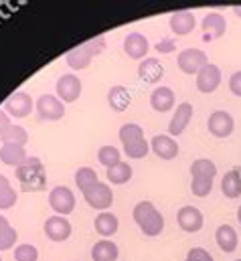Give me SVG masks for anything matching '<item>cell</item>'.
<instances>
[{"mask_svg": "<svg viewBox=\"0 0 241 261\" xmlns=\"http://www.w3.org/2000/svg\"><path fill=\"white\" fill-rule=\"evenodd\" d=\"M16 178L20 182L22 193H41L47 187V174L41 158L31 156L16 168Z\"/></svg>", "mask_w": 241, "mask_h": 261, "instance_id": "cell-1", "label": "cell"}, {"mask_svg": "<svg viewBox=\"0 0 241 261\" xmlns=\"http://www.w3.org/2000/svg\"><path fill=\"white\" fill-rule=\"evenodd\" d=\"M132 217H134V223L140 227V231L146 237H158L164 229V215L150 200H140L134 206Z\"/></svg>", "mask_w": 241, "mask_h": 261, "instance_id": "cell-2", "label": "cell"}, {"mask_svg": "<svg viewBox=\"0 0 241 261\" xmlns=\"http://www.w3.org/2000/svg\"><path fill=\"white\" fill-rule=\"evenodd\" d=\"M104 49H106V39L104 37H98V39H93L89 43H83V45L73 47L65 55V63L71 67V69H75V71H81V69L89 67L91 59L98 57Z\"/></svg>", "mask_w": 241, "mask_h": 261, "instance_id": "cell-3", "label": "cell"}, {"mask_svg": "<svg viewBox=\"0 0 241 261\" xmlns=\"http://www.w3.org/2000/svg\"><path fill=\"white\" fill-rule=\"evenodd\" d=\"M37 114L41 120H47V122H57L65 116V103L61 101L57 95H51V93H43L37 103Z\"/></svg>", "mask_w": 241, "mask_h": 261, "instance_id": "cell-4", "label": "cell"}, {"mask_svg": "<svg viewBox=\"0 0 241 261\" xmlns=\"http://www.w3.org/2000/svg\"><path fill=\"white\" fill-rule=\"evenodd\" d=\"M83 198L91 208L102 211V213L114 204V193H112L110 185H106V182H95L91 189H87L83 193Z\"/></svg>", "mask_w": 241, "mask_h": 261, "instance_id": "cell-5", "label": "cell"}, {"mask_svg": "<svg viewBox=\"0 0 241 261\" xmlns=\"http://www.w3.org/2000/svg\"><path fill=\"white\" fill-rule=\"evenodd\" d=\"M57 97H59L63 103H73L79 99L81 91H83V85H81V79L75 75V73H65L57 79Z\"/></svg>", "mask_w": 241, "mask_h": 261, "instance_id": "cell-6", "label": "cell"}, {"mask_svg": "<svg viewBox=\"0 0 241 261\" xmlns=\"http://www.w3.org/2000/svg\"><path fill=\"white\" fill-rule=\"evenodd\" d=\"M33 108H35V101H33V97H31L29 93H25V91H16V93L8 95V99L4 101V112H6L10 118H18V120L31 116Z\"/></svg>", "mask_w": 241, "mask_h": 261, "instance_id": "cell-7", "label": "cell"}, {"mask_svg": "<svg viewBox=\"0 0 241 261\" xmlns=\"http://www.w3.org/2000/svg\"><path fill=\"white\" fill-rule=\"evenodd\" d=\"M207 130H209L211 136H215V138H229L233 134V130H235V122H233V118H231L229 112L217 110V112H213L209 116Z\"/></svg>", "mask_w": 241, "mask_h": 261, "instance_id": "cell-8", "label": "cell"}, {"mask_svg": "<svg viewBox=\"0 0 241 261\" xmlns=\"http://www.w3.org/2000/svg\"><path fill=\"white\" fill-rule=\"evenodd\" d=\"M207 63L209 59L201 49H184L177 57V65L184 75H197Z\"/></svg>", "mask_w": 241, "mask_h": 261, "instance_id": "cell-9", "label": "cell"}, {"mask_svg": "<svg viewBox=\"0 0 241 261\" xmlns=\"http://www.w3.org/2000/svg\"><path fill=\"white\" fill-rule=\"evenodd\" d=\"M49 206L57 215H61V217L73 213V208H75V195H73V191L69 187H55L49 193Z\"/></svg>", "mask_w": 241, "mask_h": 261, "instance_id": "cell-10", "label": "cell"}, {"mask_svg": "<svg viewBox=\"0 0 241 261\" xmlns=\"http://www.w3.org/2000/svg\"><path fill=\"white\" fill-rule=\"evenodd\" d=\"M150 51V43H148V37H144L142 33H130L126 39H124V53L134 59V61H144L146 55Z\"/></svg>", "mask_w": 241, "mask_h": 261, "instance_id": "cell-11", "label": "cell"}, {"mask_svg": "<svg viewBox=\"0 0 241 261\" xmlns=\"http://www.w3.org/2000/svg\"><path fill=\"white\" fill-rule=\"evenodd\" d=\"M221 85V69L215 63H207L197 73V89L201 93H213Z\"/></svg>", "mask_w": 241, "mask_h": 261, "instance_id": "cell-12", "label": "cell"}, {"mask_svg": "<svg viewBox=\"0 0 241 261\" xmlns=\"http://www.w3.org/2000/svg\"><path fill=\"white\" fill-rule=\"evenodd\" d=\"M203 221H205L203 213L197 206H192V204H184L177 213V223H179V227H181L182 231H186V233L201 231L203 229Z\"/></svg>", "mask_w": 241, "mask_h": 261, "instance_id": "cell-13", "label": "cell"}, {"mask_svg": "<svg viewBox=\"0 0 241 261\" xmlns=\"http://www.w3.org/2000/svg\"><path fill=\"white\" fill-rule=\"evenodd\" d=\"M150 152H154L160 160H175L179 156V144L175 138L166 134H158L150 140Z\"/></svg>", "mask_w": 241, "mask_h": 261, "instance_id": "cell-14", "label": "cell"}, {"mask_svg": "<svg viewBox=\"0 0 241 261\" xmlns=\"http://www.w3.org/2000/svg\"><path fill=\"white\" fill-rule=\"evenodd\" d=\"M45 235L55 243L67 241L71 237V223L61 215H53L45 221Z\"/></svg>", "mask_w": 241, "mask_h": 261, "instance_id": "cell-15", "label": "cell"}, {"mask_svg": "<svg viewBox=\"0 0 241 261\" xmlns=\"http://www.w3.org/2000/svg\"><path fill=\"white\" fill-rule=\"evenodd\" d=\"M192 114H195L192 103H188V101L179 103V106H177V112H175V116H173V120H171V124H168V136H171V138L181 136L182 132L188 128V124H190V120H192Z\"/></svg>", "mask_w": 241, "mask_h": 261, "instance_id": "cell-16", "label": "cell"}, {"mask_svg": "<svg viewBox=\"0 0 241 261\" xmlns=\"http://www.w3.org/2000/svg\"><path fill=\"white\" fill-rule=\"evenodd\" d=\"M175 103H177L175 91H173L171 87H166V85H158V87H154V91L150 93V106H152V110L158 112V114L171 112V110L175 108Z\"/></svg>", "mask_w": 241, "mask_h": 261, "instance_id": "cell-17", "label": "cell"}, {"mask_svg": "<svg viewBox=\"0 0 241 261\" xmlns=\"http://www.w3.org/2000/svg\"><path fill=\"white\" fill-rule=\"evenodd\" d=\"M168 27L171 31L177 35V37H184V35H190L197 27V18L192 12L188 10H179V12H173L171 14V20H168Z\"/></svg>", "mask_w": 241, "mask_h": 261, "instance_id": "cell-18", "label": "cell"}, {"mask_svg": "<svg viewBox=\"0 0 241 261\" xmlns=\"http://www.w3.org/2000/svg\"><path fill=\"white\" fill-rule=\"evenodd\" d=\"M138 77L146 83H158L164 77V65L154 57H146L138 65Z\"/></svg>", "mask_w": 241, "mask_h": 261, "instance_id": "cell-19", "label": "cell"}, {"mask_svg": "<svg viewBox=\"0 0 241 261\" xmlns=\"http://www.w3.org/2000/svg\"><path fill=\"white\" fill-rule=\"evenodd\" d=\"M215 241H217V245L223 253H233L237 249L239 237H237V231L231 225H219L217 231H215Z\"/></svg>", "mask_w": 241, "mask_h": 261, "instance_id": "cell-20", "label": "cell"}, {"mask_svg": "<svg viewBox=\"0 0 241 261\" xmlns=\"http://www.w3.org/2000/svg\"><path fill=\"white\" fill-rule=\"evenodd\" d=\"M201 27H203V33H205L207 37L219 39V37H223L225 31H227V20H225V16L219 14V12H209V14L201 20Z\"/></svg>", "mask_w": 241, "mask_h": 261, "instance_id": "cell-21", "label": "cell"}, {"mask_svg": "<svg viewBox=\"0 0 241 261\" xmlns=\"http://www.w3.org/2000/svg\"><path fill=\"white\" fill-rule=\"evenodd\" d=\"M93 227H95V233H100L104 239H108V237H112L114 233H118L120 221H118V217H116L114 213L104 211V213H100V215L95 217Z\"/></svg>", "mask_w": 241, "mask_h": 261, "instance_id": "cell-22", "label": "cell"}, {"mask_svg": "<svg viewBox=\"0 0 241 261\" xmlns=\"http://www.w3.org/2000/svg\"><path fill=\"white\" fill-rule=\"evenodd\" d=\"M27 150L25 146H14V144H2L0 146V162L6 166H20L27 160Z\"/></svg>", "mask_w": 241, "mask_h": 261, "instance_id": "cell-23", "label": "cell"}, {"mask_svg": "<svg viewBox=\"0 0 241 261\" xmlns=\"http://www.w3.org/2000/svg\"><path fill=\"white\" fill-rule=\"evenodd\" d=\"M108 103L114 112H126L132 103V93L124 85H114L108 91Z\"/></svg>", "mask_w": 241, "mask_h": 261, "instance_id": "cell-24", "label": "cell"}, {"mask_svg": "<svg viewBox=\"0 0 241 261\" xmlns=\"http://www.w3.org/2000/svg\"><path fill=\"white\" fill-rule=\"evenodd\" d=\"M118 245L110 239H102L91 247V259L93 261H116L118 259Z\"/></svg>", "mask_w": 241, "mask_h": 261, "instance_id": "cell-25", "label": "cell"}, {"mask_svg": "<svg viewBox=\"0 0 241 261\" xmlns=\"http://www.w3.org/2000/svg\"><path fill=\"white\" fill-rule=\"evenodd\" d=\"M190 176L192 178H207V180H213L217 176V166L215 162H211L209 158H197L192 164H190Z\"/></svg>", "mask_w": 241, "mask_h": 261, "instance_id": "cell-26", "label": "cell"}, {"mask_svg": "<svg viewBox=\"0 0 241 261\" xmlns=\"http://www.w3.org/2000/svg\"><path fill=\"white\" fill-rule=\"evenodd\" d=\"M221 191L227 198H239L241 196V176L237 168L225 172V176L221 180Z\"/></svg>", "mask_w": 241, "mask_h": 261, "instance_id": "cell-27", "label": "cell"}, {"mask_svg": "<svg viewBox=\"0 0 241 261\" xmlns=\"http://www.w3.org/2000/svg\"><path fill=\"white\" fill-rule=\"evenodd\" d=\"M0 142L2 144H14V146H25L29 142V134L22 126L10 124L6 130L0 132Z\"/></svg>", "mask_w": 241, "mask_h": 261, "instance_id": "cell-28", "label": "cell"}, {"mask_svg": "<svg viewBox=\"0 0 241 261\" xmlns=\"http://www.w3.org/2000/svg\"><path fill=\"white\" fill-rule=\"evenodd\" d=\"M16 198H18V195L10 187V180L4 174H0V211H6L10 206H14L16 204Z\"/></svg>", "mask_w": 241, "mask_h": 261, "instance_id": "cell-29", "label": "cell"}, {"mask_svg": "<svg viewBox=\"0 0 241 261\" xmlns=\"http://www.w3.org/2000/svg\"><path fill=\"white\" fill-rule=\"evenodd\" d=\"M106 176H108V180H110L112 185H126V182L132 178V166H130L128 162H120V164L108 168Z\"/></svg>", "mask_w": 241, "mask_h": 261, "instance_id": "cell-30", "label": "cell"}, {"mask_svg": "<svg viewBox=\"0 0 241 261\" xmlns=\"http://www.w3.org/2000/svg\"><path fill=\"white\" fill-rule=\"evenodd\" d=\"M95 182H100V180H98V174H95L93 168H89V166L77 168V172H75V185H77V189L81 193H85L87 189H91Z\"/></svg>", "mask_w": 241, "mask_h": 261, "instance_id": "cell-31", "label": "cell"}, {"mask_svg": "<svg viewBox=\"0 0 241 261\" xmlns=\"http://www.w3.org/2000/svg\"><path fill=\"white\" fill-rule=\"evenodd\" d=\"M98 160H100L102 166L112 168V166H116V164L122 162V154L116 146H102L100 152H98Z\"/></svg>", "mask_w": 241, "mask_h": 261, "instance_id": "cell-32", "label": "cell"}, {"mask_svg": "<svg viewBox=\"0 0 241 261\" xmlns=\"http://www.w3.org/2000/svg\"><path fill=\"white\" fill-rule=\"evenodd\" d=\"M150 152V142L146 138L138 140V142H132V144H126L124 146V154L128 158H134V160H140V158H146Z\"/></svg>", "mask_w": 241, "mask_h": 261, "instance_id": "cell-33", "label": "cell"}, {"mask_svg": "<svg viewBox=\"0 0 241 261\" xmlns=\"http://www.w3.org/2000/svg\"><path fill=\"white\" fill-rule=\"evenodd\" d=\"M120 142L122 146H126V144H132V142H138V140H142L144 138V130L138 126V124H124L120 128Z\"/></svg>", "mask_w": 241, "mask_h": 261, "instance_id": "cell-34", "label": "cell"}, {"mask_svg": "<svg viewBox=\"0 0 241 261\" xmlns=\"http://www.w3.org/2000/svg\"><path fill=\"white\" fill-rule=\"evenodd\" d=\"M39 259V251L35 245L31 243H22L14 249V261H37Z\"/></svg>", "mask_w": 241, "mask_h": 261, "instance_id": "cell-35", "label": "cell"}, {"mask_svg": "<svg viewBox=\"0 0 241 261\" xmlns=\"http://www.w3.org/2000/svg\"><path fill=\"white\" fill-rule=\"evenodd\" d=\"M190 191H192V195L199 196V198L209 196L211 191H213V180H207V178H192Z\"/></svg>", "mask_w": 241, "mask_h": 261, "instance_id": "cell-36", "label": "cell"}, {"mask_svg": "<svg viewBox=\"0 0 241 261\" xmlns=\"http://www.w3.org/2000/svg\"><path fill=\"white\" fill-rule=\"evenodd\" d=\"M16 239H18V233H16L14 227L2 229V231H0V251H6V249H10V247H14Z\"/></svg>", "mask_w": 241, "mask_h": 261, "instance_id": "cell-37", "label": "cell"}, {"mask_svg": "<svg viewBox=\"0 0 241 261\" xmlns=\"http://www.w3.org/2000/svg\"><path fill=\"white\" fill-rule=\"evenodd\" d=\"M184 261H213V255L203 247H192V249H188Z\"/></svg>", "mask_w": 241, "mask_h": 261, "instance_id": "cell-38", "label": "cell"}, {"mask_svg": "<svg viewBox=\"0 0 241 261\" xmlns=\"http://www.w3.org/2000/svg\"><path fill=\"white\" fill-rule=\"evenodd\" d=\"M175 47H177V41H175L173 37H166V39H162V41L156 45V51L162 53V55H168V53L175 51Z\"/></svg>", "mask_w": 241, "mask_h": 261, "instance_id": "cell-39", "label": "cell"}, {"mask_svg": "<svg viewBox=\"0 0 241 261\" xmlns=\"http://www.w3.org/2000/svg\"><path fill=\"white\" fill-rule=\"evenodd\" d=\"M229 91L233 95L241 97V71H235L231 77H229Z\"/></svg>", "mask_w": 241, "mask_h": 261, "instance_id": "cell-40", "label": "cell"}, {"mask_svg": "<svg viewBox=\"0 0 241 261\" xmlns=\"http://www.w3.org/2000/svg\"><path fill=\"white\" fill-rule=\"evenodd\" d=\"M10 126V116L4 112V110H0V132L6 130Z\"/></svg>", "mask_w": 241, "mask_h": 261, "instance_id": "cell-41", "label": "cell"}, {"mask_svg": "<svg viewBox=\"0 0 241 261\" xmlns=\"http://www.w3.org/2000/svg\"><path fill=\"white\" fill-rule=\"evenodd\" d=\"M6 227H10V223H8V219H6L4 215H0V231L6 229Z\"/></svg>", "mask_w": 241, "mask_h": 261, "instance_id": "cell-42", "label": "cell"}, {"mask_svg": "<svg viewBox=\"0 0 241 261\" xmlns=\"http://www.w3.org/2000/svg\"><path fill=\"white\" fill-rule=\"evenodd\" d=\"M233 12H235V14L241 18V6H235V8H233Z\"/></svg>", "mask_w": 241, "mask_h": 261, "instance_id": "cell-43", "label": "cell"}, {"mask_svg": "<svg viewBox=\"0 0 241 261\" xmlns=\"http://www.w3.org/2000/svg\"><path fill=\"white\" fill-rule=\"evenodd\" d=\"M237 221H239V223H241V206H239V208H237Z\"/></svg>", "mask_w": 241, "mask_h": 261, "instance_id": "cell-44", "label": "cell"}, {"mask_svg": "<svg viewBox=\"0 0 241 261\" xmlns=\"http://www.w3.org/2000/svg\"><path fill=\"white\" fill-rule=\"evenodd\" d=\"M237 172H239V176H241V166H237Z\"/></svg>", "mask_w": 241, "mask_h": 261, "instance_id": "cell-45", "label": "cell"}, {"mask_svg": "<svg viewBox=\"0 0 241 261\" xmlns=\"http://www.w3.org/2000/svg\"><path fill=\"white\" fill-rule=\"evenodd\" d=\"M235 261H241V259H235Z\"/></svg>", "mask_w": 241, "mask_h": 261, "instance_id": "cell-46", "label": "cell"}, {"mask_svg": "<svg viewBox=\"0 0 241 261\" xmlns=\"http://www.w3.org/2000/svg\"><path fill=\"white\" fill-rule=\"evenodd\" d=\"M0 261H2V257H0Z\"/></svg>", "mask_w": 241, "mask_h": 261, "instance_id": "cell-47", "label": "cell"}]
</instances>
